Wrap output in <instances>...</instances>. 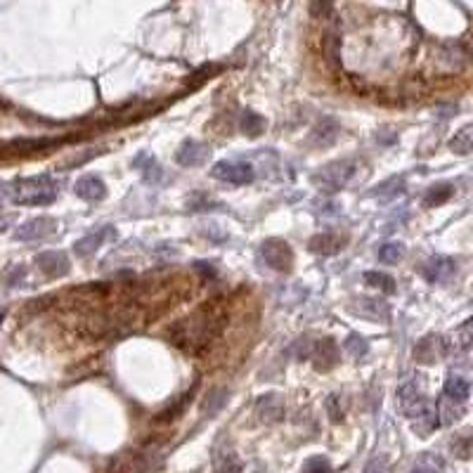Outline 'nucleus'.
Here are the masks:
<instances>
[{"label":"nucleus","instance_id":"36","mask_svg":"<svg viewBox=\"0 0 473 473\" xmlns=\"http://www.w3.org/2000/svg\"><path fill=\"white\" fill-rule=\"evenodd\" d=\"M457 343L462 348H473V317L457 329Z\"/></svg>","mask_w":473,"mask_h":473},{"label":"nucleus","instance_id":"30","mask_svg":"<svg viewBox=\"0 0 473 473\" xmlns=\"http://www.w3.org/2000/svg\"><path fill=\"white\" fill-rule=\"evenodd\" d=\"M364 282L383 294H395V280L383 273H364Z\"/></svg>","mask_w":473,"mask_h":473},{"label":"nucleus","instance_id":"40","mask_svg":"<svg viewBox=\"0 0 473 473\" xmlns=\"http://www.w3.org/2000/svg\"><path fill=\"white\" fill-rule=\"evenodd\" d=\"M367 473H388V466L383 464V459H374V462L369 464Z\"/></svg>","mask_w":473,"mask_h":473},{"label":"nucleus","instance_id":"6","mask_svg":"<svg viewBox=\"0 0 473 473\" xmlns=\"http://www.w3.org/2000/svg\"><path fill=\"white\" fill-rule=\"evenodd\" d=\"M313 367L317 371H331L336 367V364L341 362V353H339V346H336L334 339H322L315 343V350H313Z\"/></svg>","mask_w":473,"mask_h":473},{"label":"nucleus","instance_id":"20","mask_svg":"<svg viewBox=\"0 0 473 473\" xmlns=\"http://www.w3.org/2000/svg\"><path fill=\"white\" fill-rule=\"evenodd\" d=\"M38 265L45 275L50 277H59L69 273V258L59 251H47L43 256H38Z\"/></svg>","mask_w":473,"mask_h":473},{"label":"nucleus","instance_id":"35","mask_svg":"<svg viewBox=\"0 0 473 473\" xmlns=\"http://www.w3.org/2000/svg\"><path fill=\"white\" fill-rule=\"evenodd\" d=\"M315 343L317 341H313V339H299L292 348H289V353L294 357H299V360H308V357H313Z\"/></svg>","mask_w":473,"mask_h":473},{"label":"nucleus","instance_id":"39","mask_svg":"<svg viewBox=\"0 0 473 473\" xmlns=\"http://www.w3.org/2000/svg\"><path fill=\"white\" fill-rule=\"evenodd\" d=\"M201 234L208 236L211 241H225L227 239V232H225V229H220V225H204Z\"/></svg>","mask_w":473,"mask_h":473},{"label":"nucleus","instance_id":"16","mask_svg":"<svg viewBox=\"0 0 473 473\" xmlns=\"http://www.w3.org/2000/svg\"><path fill=\"white\" fill-rule=\"evenodd\" d=\"M244 462L236 457L234 450L218 448L213 452V473H241Z\"/></svg>","mask_w":473,"mask_h":473},{"label":"nucleus","instance_id":"29","mask_svg":"<svg viewBox=\"0 0 473 473\" xmlns=\"http://www.w3.org/2000/svg\"><path fill=\"white\" fill-rule=\"evenodd\" d=\"M405 189V180L400 175H393V178H388L386 182H381L376 189H374V197H381V199H393L397 197Z\"/></svg>","mask_w":473,"mask_h":473},{"label":"nucleus","instance_id":"37","mask_svg":"<svg viewBox=\"0 0 473 473\" xmlns=\"http://www.w3.org/2000/svg\"><path fill=\"white\" fill-rule=\"evenodd\" d=\"M341 397L339 395H329L327 397V409H329V417L331 421H343V417H346V412L341 409Z\"/></svg>","mask_w":473,"mask_h":473},{"label":"nucleus","instance_id":"14","mask_svg":"<svg viewBox=\"0 0 473 473\" xmlns=\"http://www.w3.org/2000/svg\"><path fill=\"white\" fill-rule=\"evenodd\" d=\"M133 166L140 171L142 180L150 182V185H157V182L164 178V168H161V164L152 157L150 152H140L138 157L133 159Z\"/></svg>","mask_w":473,"mask_h":473},{"label":"nucleus","instance_id":"3","mask_svg":"<svg viewBox=\"0 0 473 473\" xmlns=\"http://www.w3.org/2000/svg\"><path fill=\"white\" fill-rule=\"evenodd\" d=\"M57 194V187L47 175L19 182L15 189V199L19 204H50Z\"/></svg>","mask_w":473,"mask_h":473},{"label":"nucleus","instance_id":"28","mask_svg":"<svg viewBox=\"0 0 473 473\" xmlns=\"http://www.w3.org/2000/svg\"><path fill=\"white\" fill-rule=\"evenodd\" d=\"M239 128L246 135H251V138H258V135L265 131V119H263L261 114H256V112H246L244 116H241V121H239Z\"/></svg>","mask_w":473,"mask_h":473},{"label":"nucleus","instance_id":"8","mask_svg":"<svg viewBox=\"0 0 473 473\" xmlns=\"http://www.w3.org/2000/svg\"><path fill=\"white\" fill-rule=\"evenodd\" d=\"M421 275L431 284H448L455 275V261L448 258V256H433L424 263Z\"/></svg>","mask_w":473,"mask_h":473},{"label":"nucleus","instance_id":"32","mask_svg":"<svg viewBox=\"0 0 473 473\" xmlns=\"http://www.w3.org/2000/svg\"><path fill=\"white\" fill-rule=\"evenodd\" d=\"M343 346H346V353L353 357V360H364V355L369 353V343L364 341L360 334H350Z\"/></svg>","mask_w":473,"mask_h":473},{"label":"nucleus","instance_id":"26","mask_svg":"<svg viewBox=\"0 0 473 473\" xmlns=\"http://www.w3.org/2000/svg\"><path fill=\"white\" fill-rule=\"evenodd\" d=\"M452 452L459 459H469L473 457V431H464V433H457L452 438Z\"/></svg>","mask_w":473,"mask_h":473},{"label":"nucleus","instance_id":"22","mask_svg":"<svg viewBox=\"0 0 473 473\" xmlns=\"http://www.w3.org/2000/svg\"><path fill=\"white\" fill-rule=\"evenodd\" d=\"M452 194H455V187L450 185V182H436V185H431L429 189H426L424 194V206L426 208H436L445 204Z\"/></svg>","mask_w":473,"mask_h":473},{"label":"nucleus","instance_id":"4","mask_svg":"<svg viewBox=\"0 0 473 473\" xmlns=\"http://www.w3.org/2000/svg\"><path fill=\"white\" fill-rule=\"evenodd\" d=\"M261 258L275 273H289L294 265V251L284 239H268L261 246Z\"/></svg>","mask_w":473,"mask_h":473},{"label":"nucleus","instance_id":"10","mask_svg":"<svg viewBox=\"0 0 473 473\" xmlns=\"http://www.w3.org/2000/svg\"><path fill=\"white\" fill-rule=\"evenodd\" d=\"M353 310L360 317L376 324H388L390 322V306L378 299H357Z\"/></svg>","mask_w":473,"mask_h":473},{"label":"nucleus","instance_id":"24","mask_svg":"<svg viewBox=\"0 0 473 473\" xmlns=\"http://www.w3.org/2000/svg\"><path fill=\"white\" fill-rule=\"evenodd\" d=\"M52 225H55V222H52L50 218L31 220V222H26L22 229H19L17 236H19V239H36V236H43V234L50 232Z\"/></svg>","mask_w":473,"mask_h":473},{"label":"nucleus","instance_id":"9","mask_svg":"<svg viewBox=\"0 0 473 473\" xmlns=\"http://www.w3.org/2000/svg\"><path fill=\"white\" fill-rule=\"evenodd\" d=\"M339 133H341L339 121H336L334 116H327V119H320V124H317L313 131H310L308 142L313 147H317V150H324V147L334 145L336 138H339Z\"/></svg>","mask_w":473,"mask_h":473},{"label":"nucleus","instance_id":"15","mask_svg":"<svg viewBox=\"0 0 473 473\" xmlns=\"http://www.w3.org/2000/svg\"><path fill=\"white\" fill-rule=\"evenodd\" d=\"M147 457L145 452H124L114 459L109 473H145Z\"/></svg>","mask_w":473,"mask_h":473},{"label":"nucleus","instance_id":"18","mask_svg":"<svg viewBox=\"0 0 473 473\" xmlns=\"http://www.w3.org/2000/svg\"><path fill=\"white\" fill-rule=\"evenodd\" d=\"M76 194L85 201H100L104 199L107 187L97 175H83V178L76 182Z\"/></svg>","mask_w":473,"mask_h":473},{"label":"nucleus","instance_id":"23","mask_svg":"<svg viewBox=\"0 0 473 473\" xmlns=\"http://www.w3.org/2000/svg\"><path fill=\"white\" fill-rule=\"evenodd\" d=\"M438 64L443 66V71H459V69H464V64H466V57H464V52L459 50L457 45H452V47H445L443 50V55L438 57Z\"/></svg>","mask_w":473,"mask_h":473},{"label":"nucleus","instance_id":"38","mask_svg":"<svg viewBox=\"0 0 473 473\" xmlns=\"http://www.w3.org/2000/svg\"><path fill=\"white\" fill-rule=\"evenodd\" d=\"M329 469H331V464H329L327 457H313V459H308L306 462L308 473H329Z\"/></svg>","mask_w":473,"mask_h":473},{"label":"nucleus","instance_id":"12","mask_svg":"<svg viewBox=\"0 0 473 473\" xmlns=\"http://www.w3.org/2000/svg\"><path fill=\"white\" fill-rule=\"evenodd\" d=\"M284 400L280 395H263L256 402V417L261 419L263 424H277L284 419Z\"/></svg>","mask_w":473,"mask_h":473},{"label":"nucleus","instance_id":"19","mask_svg":"<svg viewBox=\"0 0 473 473\" xmlns=\"http://www.w3.org/2000/svg\"><path fill=\"white\" fill-rule=\"evenodd\" d=\"M324 59L331 69H341V33L336 26H329L324 33Z\"/></svg>","mask_w":473,"mask_h":473},{"label":"nucleus","instance_id":"27","mask_svg":"<svg viewBox=\"0 0 473 473\" xmlns=\"http://www.w3.org/2000/svg\"><path fill=\"white\" fill-rule=\"evenodd\" d=\"M443 471V459L431 455V452H426L414 462L409 473H441Z\"/></svg>","mask_w":473,"mask_h":473},{"label":"nucleus","instance_id":"13","mask_svg":"<svg viewBox=\"0 0 473 473\" xmlns=\"http://www.w3.org/2000/svg\"><path fill=\"white\" fill-rule=\"evenodd\" d=\"M445 353V341L438 339V336H426L417 343L414 348V360L424 364H433L443 357Z\"/></svg>","mask_w":473,"mask_h":473},{"label":"nucleus","instance_id":"11","mask_svg":"<svg viewBox=\"0 0 473 473\" xmlns=\"http://www.w3.org/2000/svg\"><path fill=\"white\" fill-rule=\"evenodd\" d=\"M346 241L348 236L341 232H322V234H315L313 239L308 241V249L317 256H336L346 246Z\"/></svg>","mask_w":473,"mask_h":473},{"label":"nucleus","instance_id":"2","mask_svg":"<svg viewBox=\"0 0 473 473\" xmlns=\"http://www.w3.org/2000/svg\"><path fill=\"white\" fill-rule=\"evenodd\" d=\"M355 175V161L353 159H339L331 164L322 166L320 171L313 175V185L322 192H339L353 180Z\"/></svg>","mask_w":473,"mask_h":473},{"label":"nucleus","instance_id":"5","mask_svg":"<svg viewBox=\"0 0 473 473\" xmlns=\"http://www.w3.org/2000/svg\"><path fill=\"white\" fill-rule=\"evenodd\" d=\"M211 175L222 182H229V185H249L256 178L253 166L246 161H218L211 168Z\"/></svg>","mask_w":473,"mask_h":473},{"label":"nucleus","instance_id":"7","mask_svg":"<svg viewBox=\"0 0 473 473\" xmlns=\"http://www.w3.org/2000/svg\"><path fill=\"white\" fill-rule=\"evenodd\" d=\"M208 145L199 140H185L182 145L178 147V152H175V164L185 166V168H194V166H201L204 161L208 159Z\"/></svg>","mask_w":473,"mask_h":473},{"label":"nucleus","instance_id":"21","mask_svg":"<svg viewBox=\"0 0 473 473\" xmlns=\"http://www.w3.org/2000/svg\"><path fill=\"white\" fill-rule=\"evenodd\" d=\"M443 393H445V400L462 405V402H466V397H469L471 386H469V381L462 378V376H450L448 381H445Z\"/></svg>","mask_w":473,"mask_h":473},{"label":"nucleus","instance_id":"34","mask_svg":"<svg viewBox=\"0 0 473 473\" xmlns=\"http://www.w3.org/2000/svg\"><path fill=\"white\" fill-rule=\"evenodd\" d=\"M194 388H197V386H194ZM194 388L189 390L187 395H182V400H180L178 405H171V407H168L166 412H161V414H159V421H171V419L180 417L182 412H185V407H187V405H189V397L194 395Z\"/></svg>","mask_w":473,"mask_h":473},{"label":"nucleus","instance_id":"33","mask_svg":"<svg viewBox=\"0 0 473 473\" xmlns=\"http://www.w3.org/2000/svg\"><path fill=\"white\" fill-rule=\"evenodd\" d=\"M227 402V390L225 388H215V390H211L208 393V397H206V402H204V407H201V412L208 417L213 412V414H218L220 412V407L222 405Z\"/></svg>","mask_w":473,"mask_h":473},{"label":"nucleus","instance_id":"31","mask_svg":"<svg viewBox=\"0 0 473 473\" xmlns=\"http://www.w3.org/2000/svg\"><path fill=\"white\" fill-rule=\"evenodd\" d=\"M405 256V246L397 244V241H390V244H383L378 249V258H381L383 265H397Z\"/></svg>","mask_w":473,"mask_h":473},{"label":"nucleus","instance_id":"41","mask_svg":"<svg viewBox=\"0 0 473 473\" xmlns=\"http://www.w3.org/2000/svg\"><path fill=\"white\" fill-rule=\"evenodd\" d=\"M194 268H197L201 275L211 277V280H213V277H215V270H213V268H208V263H194Z\"/></svg>","mask_w":473,"mask_h":473},{"label":"nucleus","instance_id":"25","mask_svg":"<svg viewBox=\"0 0 473 473\" xmlns=\"http://www.w3.org/2000/svg\"><path fill=\"white\" fill-rule=\"evenodd\" d=\"M450 150L457 154H471L473 152V124L464 126L455 138L450 140Z\"/></svg>","mask_w":473,"mask_h":473},{"label":"nucleus","instance_id":"17","mask_svg":"<svg viewBox=\"0 0 473 473\" xmlns=\"http://www.w3.org/2000/svg\"><path fill=\"white\" fill-rule=\"evenodd\" d=\"M112 236H116V232H114V227H109V225L95 229V232H90V234L83 236V239L78 241V244H76V253L78 256H90V253L97 251V249L102 246L107 239H112Z\"/></svg>","mask_w":473,"mask_h":473},{"label":"nucleus","instance_id":"1","mask_svg":"<svg viewBox=\"0 0 473 473\" xmlns=\"http://www.w3.org/2000/svg\"><path fill=\"white\" fill-rule=\"evenodd\" d=\"M227 313L222 301H206L192 315L180 320L171 329V339L175 346H180L187 353H199L211 343L225 327Z\"/></svg>","mask_w":473,"mask_h":473}]
</instances>
